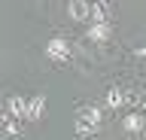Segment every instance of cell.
<instances>
[{"label":"cell","mask_w":146,"mask_h":140,"mask_svg":"<svg viewBox=\"0 0 146 140\" xmlns=\"http://www.w3.org/2000/svg\"><path fill=\"white\" fill-rule=\"evenodd\" d=\"M43 116H46V98H43V94H34V98H31V113H27V119L40 122Z\"/></svg>","instance_id":"cell-8"},{"label":"cell","mask_w":146,"mask_h":140,"mask_svg":"<svg viewBox=\"0 0 146 140\" xmlns=\"http://www.w3.org/2000/svg\"><path fill=\"white\" fill-rule=\"evenodd\" d=\"M122 128H125L128 134H143V131H146V113L143 110L128 113L125 119H122Z\"/></svg>","instance_id":"cell-4"},{"label":"cell","mask_w":146,"mask_h":140,"mask_svg":"<svg viewBox=\"0 0 146 140\" xmlns=\"http://www.w3.org/2000/svg\"><path fill=\"white\" fill-rule=\"evenodd\" d=\"M143 137H146V131H143Z\"/></svg>","instance_id":"cell-12"},{"label":"cell","mask_w":146,"mask_h":140,"mask_svg":"<svg viewBox=\"0 0 146 140\" xmlns=\"http://www.w3.org/2000/svg\"><path fill=\"white\" fill-rule=\"evenodd\" d=\"M137 55H140V58H146V46H140V49H137Z\"/></svg>","instance_id":"cell-11"},{"label":"cell","mask_w":146,"mask_h":140,"mask_svg":"<svg viewBox=\"0 0 146 140\" xmlns=\"http://www.w3.org/2000/svg\"><path fill=\"white\" fill-rule=\"evenodd\" d=\"M128 104V94L119 88V85H110L107 88V107L110 110H119V107H125Z\"/></svg>","instance_id":"cell-6"},{"label":"cell","mask_w":146,"mask_h":140,"mask_svg":"<svg viewBox=\"0 0 146 140\" xmlns=\"http://www.w3.org/2000/svg\"><path fill=\"white\" fill-rule=\"evenodd\" d=\"M18 137H21V125L9 113H3V140H18Z\"/></svg>","instance_id":"cell-7"},{"label":"cell","mask_w":146,"mask_h":140,"mask_svg":"<svg viewBox=\"0 0 146 140\" xmlns=\"http://www.w3.org/2000/svg\"><path fill=\"white\" fill-rule=\"evenodd\" d=\"M73 128H76V134H79V137H94V134H98V128H100V110H98V107H91V104L79 107Z\"/></svg>","instance_id":"cell-1"},{"label":"cell","mask_w":146,"mask_h":140,"mask_svg":"<svg viewBox=\"0 0 146 140\" xmlns=\"http://www.w3.org/2000/svg\"><path fill=\"white\" fill-rule=\"evenodd\" d=\"M6 113L12 116V119H18V122L27 119V113H31V101L21 98V94H12V98L6 101Z\"/></svg>","instance_id":"cell-3"},{"label":"cell","mask_w":146,"mask_h":140,"mask_svg":"<svg viewBox=\"0 0 146 140\" xmlns=\"http://www.w3.org/2000/svg\"><path fill=\"white\" fill-rule=\"evenodd\" d=\"M85 40H91V43H107L110 40V21L107 25H91L88 34H85Z\"/></svg>","instance_id":"cell-9"},{"label":"cell","mask_w":146,"mask_h":140,"mask_svg":"<svg viewBox=\"0 0 146 140\" xmlns=\"http://www.w3.org/2000/svg\"><path fill=\"white\" fill-rule=\"evenodd\" d=\"M46 58L55 64H67L70 61V40L67 37H52L46 43Z\"/></svg>","instance_id":"cell-2"},{"label":"cell","mask_w":146,"mask_h":140,"mask_svg":"<svg viewBox=\"0 0 146 140\" xmlns=\"http://www.w3.org/2000/svg\"><path fill=\"white\" fill-rule=\"evenodd\" d=\"M67 15H70L73 21H88L91 19V3H85V0H70V3H67Z\"/></svg>","instance_id":"cell-5"},{"label":"cell","mask_w":146,"mask_h":140,"mask_svg":"<svg viewBox=\"0 0 146 140\" xmlns=\"http://www.w3.org/2000/svg\"><path fill=\"white\" fill-rule=\"evenodd\" d=\"M110 12V6L107 3H91V25H107V15Z\"/></svg>","instance_id":"cell-10"}]
</instances>
